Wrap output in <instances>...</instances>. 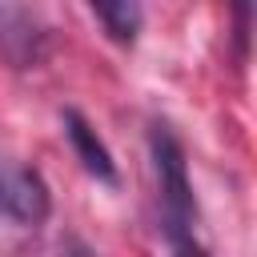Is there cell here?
I'll use <instances>...</instances> for the list:
<instances>
[{"label": "cell", "instance_id": "6da1fadb", "mask_svg": "<svg viewBox=\"0 0 257 257\" xmlns=\"http://www.w3.org/2000/svg\"><path fill=\"white\" fill-rule=\"evenodd\" d=\"M153 177H157V205H161V229L169 241L173 257H205V237H201V217L185 169V153L169 128H153Z\"/></svg>", "mask_w": 257, "mask_h": 257}, {"label": "cell", "instance_id": "7a4b0ae2", "mask_svg": "<svg viewBox=\"0 0 257 257\" xmlns=\"http://www.w3.org/2000/svg\"><path fill=\"white\" fill-rule=\"evenodd\" d=\"M0 213L16 225H40L48 217V189L36 169L0 157Z\"/></svg>", "mask_w": 257, "mask_h": 257}, {"label": "cell", "instance_id": "3957f363", "mask_svg": "<svg viewBox=\"0 0 257 257\" xmlns=\"http://www.w3.org/2000/svg\"><path fill=\"white\" fill-rule=\"evenodd\" d=\"M44 40L48 32L40 28L36 12L28 8H0V52L12 64H36L44 56Z\"/></svg>", "mask_w": 257, "mask_h": 257}, {"label": "cell", "instance_id": "277c9868", "mask_svg": "<svg viewBox=\"0 0 257 257\" xmlns=\"http://www.w3.org/2000/svg\"><path fill=\"white\" fill-rule=\"evenodd\" d=\"M64 133H68V141H72V149H76L80 165H84L96 181L116 185V165H112V157H108L104 141L96 137V128H92L80 112H64Z\"/></svg>", "mask_w": 257, "mask_h": 257}, {"label": "cell", "instance_id": "5b68a950", "mask_svg": "<svg viewBox=\"0 0 257 257\" xmlns=\"http://www.w3.org/2000/svg\"><path fill=\"white\" fill-rule=\"evenodd\" d=\"M96 20L108 28L112 40L128 44L137 36V28H141V8L137 4H96Z\"/></svg>", "mask_w": 257, "mask_h": 257}]
</instances>
